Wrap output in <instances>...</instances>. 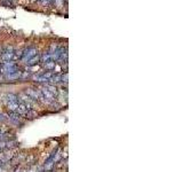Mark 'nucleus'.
<instances>
[{"mask_svg":"<svg viewBox=\"0 0 183 172\" xmlns=\"http://www.w3.org/2000/svg\"><path fill=\"white\" fill-rule=\"evenodd\" d=\"M68 102L47 87L0 93V172H68V139L28 142L26 130L66 110Z\"/></svg>","mask_w":183,"mask_h":172,"instance_id":"1","label":"nucleus"},{"mask_svg":"<svg viewBox=\"0 0 183 172\" xmlns=\"http://www.w3.org/2000/svg\"><path fill=\"white\" fill-rule=\"evenodd\" d=\"M40 2H43V4H52L54 0H38Z\"/></svg>","mask_w":183,"mask_h":172,"instance_id":"2","label":"nucleus"}]
</instances>
